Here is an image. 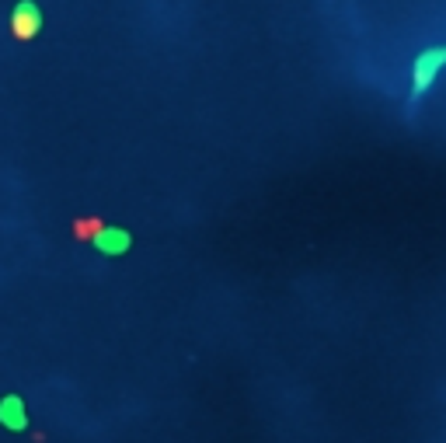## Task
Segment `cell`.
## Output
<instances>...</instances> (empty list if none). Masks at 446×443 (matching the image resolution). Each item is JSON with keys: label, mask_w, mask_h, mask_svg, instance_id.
<instances>
[{"label": "cell", "mask_w": 446, "mask_h": 443, "mask_svg": "<svg viewBox=\"0 0 446 443\" xmlns=\"http://www.w3.org/2000/svg\"><path fill=\"white\" fill-rule=\"evenodd\" d=\"M101 231H105L101 220H81V224H77V234H81V238H87V234H101Z\"/></svg>", "instance_id": "obj_5"}, {"label": "cell", "mask_w": 446, "mask_h": 443, "mask_svg": "<svg viewBox=\"0 0 446 443\" xmlns=\"http://www.w3.org/2000/svg\"><path fill=\"white\" fill-rule=\"evenodd\" d=\"M39 7H35V4H32V0H21V7H18V11H14V14H11V35H14V39H32V35H35V32H39Z\"/></svg>", "instance_id": "obj_2"}, {"label": "cell", "mask_w": 446, "mask_h": 443, "mask_svg": "<svg viewBox=\"0 0 446 443\" xmlns=\"http://www.w3.org/2000/svg\"><path fill=\"white\" fill-rule=\"evenodd\" d=\"M443 67H446V45L418 53V60H415V67H411V98H422V94L433 87L436 74H440Z\"/></svg>", "instance_id": "obj_1"}, {"label": "cell", "mask_w": 446, "mask_h": 443, "mask_svg": "<svg viewBox=\"0 0 446 443\" xmlns=\"http://www.w3.org/2000/svg\"><path fill=\"white\" fill-rule=\"evenodd\" d=\"M0 422H4L7 430H25V426H28L25 402H21L18 395H7V398L0 402Z\"/></svg>", "instance_id": "obj_3"}, {"label": "cell", "mask_w": 446, "mask_h": 443, "mask_svg": "<svg viewBox=\"0 0 446 443\" xmlns=\"http://www.w3.org/2000/svg\"><path fill=\"white\" fill-rule=\"evenodd\" d=\"M98 248H101V255H126L129 234H126L122 227H105V231L98 234Z\"/></svg>", "instance_id": "obj_4"}]
</instances>
